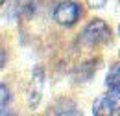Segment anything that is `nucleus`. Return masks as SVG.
I'll list each match as a JSON object with an SVG mask.
<instances>
[{
	"label": "nucleus",
	"mask_w": 120,
	"mask_h": 116,
	"mask_svg": "<svg viewBox=\"0 0 120 116\" xmlns=\"http://www.w3.org/2000/svg\"><path fill=\"white\" fill-rule=\"evenodd\" d=\"M107 39H109V26L104 20H98V18L90 20L79 35V43L83 46H96V44L105 43Z\"/></svg>",
	"instance_id": "obj_1"
},
{
	"label": "nucleus",
	"mask_w": 120,
	"mask_h": 116,
	"mask_svg": "<svg viewBox=\"0 0 120 116\" xmlns=\"http://www.w3.org/2000/svg\"><path fill=\"white\" fill-rule=\"evenodd\" d=\"M79 18V6L72 0H65L59 2L54 9V20L61 26H74Z\"/></svg>",
	"instance_id": "obj_2"
},
{
	"label": "nucleus",
	"mask_w": 120,
	"mask_h": 116,
	"mask_svg": "<svg viewBox=\"0 0 120 116\" xmlns=\"http://www.w3.org/2000/svg\"><path fill=\"white\" fill-rule=\"evenodd\" d=\"M116 105L118 103L115 102L109 94L107 96H102V98H98L94 105H92V114L96 116H102V114H115V111H116Z\"/></svg>",
	"instance_id": "obj_3"
},
{
	"label": "nucleus",
	"mask_w": 120,
	"mask_h": 116,
	"mask_svg": "<svg viewBox=\"0 0 120 116\" xmlns=\"http://www.w3.org/2000/svg\"><path fill=\"white\" fill-rule=\"evenodd\" d=\"M31 83H35V88H33V85H31L28 100H30V103L35 105V103L39 102V98H41V92H43V72H41V68H35L33 77H31Z\"/></svg>",
	"instance_id": "obj_4"
},
{
	"label": "nucleus",
	"mask_w": 120,
	"mask_h": 116,
	"mask_svg": "<svg viewBox=\"0 0 120 116\" xmlns=\"http://www.w3.org/2000/svg\"><path fill=\"white\" fill-rule=\"evenodd\" d=\"M105 85H107V88L120 85V63L111 66V70H109L107 77H105Z\"/></svg>",
	"instance_id": "obj_5"
},
{
	"label": "nucleus",
	"mask_w": 120,
	"mask_h": 116,
	"mask_svg": "<svg viewBox=\"0 0 120 116\" xmlns=\"http://www.w3.org/2000/svg\"><path fill=\"white\" fill-rule=\"evenodd\" d=\"M11 100V92L6 85H0V112H4V109L8 107V103Z\"/></svg>",
	"instance_id": "obj_6"
},
{
	"label": "nucleus",
	"mask_w": 120,
	"mask_h": 116,
	"mask_svg": "<svg viewBox=\"0 0 120 116\" xmlns=\"http://www.w3.org/2000/svg\"><path fill=\"white\" fill-rule=\"evenodd\" d=\"M107 90H109L107 94H109V96H111V98H113L116 103H120V85H116V87H111V88H107Z\"/></svg>",
	"instance_id": "obj_7"
},
{
	"label": "nucleus",
	"mask_w": 120,
	"mask_h": 116,
	"mask_svg": "<svg viewBox=\"0 0 120 116\" xmlns=\"http://www.w3.org/2000/svg\"><path fill=\"white\" fill-rule=\"evenodd\" d=\"M105 2H107V0H87L89 7H92V9H100V7H104Z\"/></svg>",
	"instance_id": "obj_8"
},
{
	"label": "nucleus",
	"mask_w": 120,
	"mask_h": 116,
	"mask_svg": "<svg viewBox=\"0 0 120 116\" xmlns=\"http://www.w3.org/2000/svg\"><path fill=\"white\" fill-rule=\"evenodd\" d=\"M6 61H8V54H6V48L0 44V70L6 66Z\"/></svg>",
	"instance_id": "obj_9"
},
{
	"label": "nucleus",
	"mask_w": 120,
	"mask_h": 116,
	"mask_svg": "<svg viewBox=\"0 0 120 116\" xmlns=\"http://www.w3.org/2000/svg\"><path fill=\"white\" fill-rule=\"evenodd\" d=\"M115 114H120V109H116V111H115Z\"/></svg>",
	"instance_id": "obj_10"
},
{
	"label": "nucleus",
	"mask_w": 120,
	"mask_h": 116,
	"mask_svg": "<svg viewBox=\"0 0 120 116\" xmlns=\"http://www.w3.org/2000/svg\"><path fill=\"white\" fill-rule=\"evenodd\" d=\"M4 2H6V0H0V7H2V4H4Z\"/></svg>",
	"instance_id": "obj_11"
},
{
	"label": "nucleus",
	"mask_w": 120,
	"mask_h": 116,
	"mask_svg": "<svg viewBox=\"0 0 120 116\" xmlns=\"http://www.w3.org/2000/svg\"><path fill=\"white\" fill-rule=\"evenodd\" d=\"M118 33H120V28H118Z\"/></svg>",
	"instance_id": "obj_12"
}]
</instances>
